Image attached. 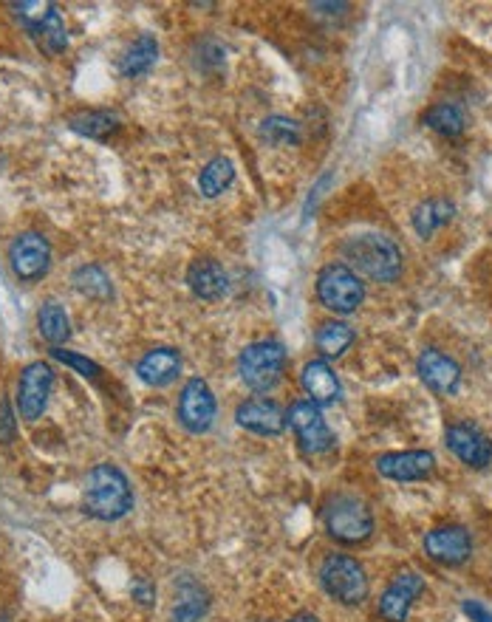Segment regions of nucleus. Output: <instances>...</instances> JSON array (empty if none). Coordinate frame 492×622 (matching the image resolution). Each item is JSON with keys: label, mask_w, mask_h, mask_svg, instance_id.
I'll return each instance as SVG.
<instances>
[{"label": "nucleus", "mask_w": 492, "mask_h": 622, "mask_svg": "<svg viewBox=\"0 0 492 622\" xmlns=\"http://www.w3.org/2000/svg\"><path fill=\"white\" fill-rule=\"evenodd\" d=\"M436 467L430 450H405V453H385L377 459V473L391 481H419L427 478Z\"/></svg>", "instance_id": "obj_17"}, {"label": "nucleus", "mask_w": 492, "mask_h": 622, "mask_svg": "<svg viewBox=\"0 0 492 622\" xmlns=\"http://www.w3.org/2000/svg\"><path fill=\"white\" fill-rule=\"evenodd\" d=\"M238 425L258 436H280L286 430V410L272 399H246L235 410Z\"/></svg>", "instance_id": "obj_15"}, {"label": "nucleus", "mask_w": 492, "mask_h": 622, "mask_svg": "<svg viewBox=\"0 0 492 622\" xmlns=\"http://www.w3.org/2000/svg\"><path fill=\"white\" fill-rule=\"evenodd\" d=\"M314 343L320 348L323 357H343L345 351L354 343V328L343 323V320H328L317 328Z\"/></svg>", "instance_id": "obj_24"}, {"label": "nucleus", "mask_w": 492, "mask_h": 622, "mask_svg": "<svg viewBox=\"0 0 492 622\" xmlns=\"http://www.w3.org/2000/svg\"><path fill=\"white\" fill-rule=\"evenodd\" d=\"M37 331L40 337L51 343L54 348H60V343H66L68 334H71V317L60 303H46L43 309L37 311Z\"/></svg>", "instance_id": "obj_23"}, {"label": "nucleus", "mask_w": 492, "mask_h": 622, "mask_svg": "<svg viewBox=\"0 0 492 622\" xmlns=\"http://www.w3.org/2000/svg\"><path fill=\"white\" fill-rule=\"evenodd\" d=\"M286 425L295 430L297 442L309 456H323L328 450H334V444H337L320 408L309 399H300L286 410Z\"/></svg>", "instance_id": "obj_8"}, {"label": "nucleus", "mask_w": 492, "mask_h": 622, "mask_svg": "<svg viewBox=\"0 0 492 622\" xmlns=\"http://www.w3.org/2000/svg\"><path fill=\"white\" fill-rule=\"evenodd\" d=\"M464 614H467L473 622H492L490 611L481 606V603H476V600H467V603H464Z\"/></svg>", "instance_id": "obj_32"}, {"label": "nucleus", "mask_w": 492, "mask_h": 622, "mask_svg": "<svg viewBox=\"0 0 492 622\" xmlns=\"http://www.w3.org/2000/svg\"><path fill=\"white\" fill-rule=\"evenodd\" d=\"M9 269L23 283H37L51 269V244L40 232H20L9 244Z\"/></svg>", "instance_id": "obj_9"}, {"label": "nucleus", "mask_w": 492, "mask_h": 622, "mask_svg": "<svg viewBox=\"0 0 492 622\" xmlns=\"http://www.w3.org/2000/svg\"><path fill=\"white\" fill-rule=\"evenodd\" d=\"M187 286L201 300H218L230 292V275L213 258H196L187 269Z\"/></svg>", "instance_id": "obj_18"}, {"label": "nucleus", "mask_w": 492, "mask_h": 622, "mask_svg": "<svg viewBox=\"0 0 492 622\" xmlns=\"http://www.w3.org/2000/svg\"><path fill=\"white\" fill-rule=\"evenodd\" d=\"M156 60H159V43H156L150 34H142L131 49L122 54V60H119V74L128 77V80L142 77V74H148L150 68L156 66Z\"/></svg>", "instance_id": "obj_22"}, {"label": "nucleus", "mask_w": 492, "mask_h": 622, "mask_svg": "<svg viewBox=\"0 0 492 622\" xmlns=\"http://www.w3.org/2000/svg\"><path fill=\"white\" fill-rule=\"evenodd\" d=\"M139 379L150 388H167L170 382H176L181 374V354L176 348H150L148 354L136 365Z\"/></svg>", "instance_id": "obj_19"}, {"label": "nucleus", "mask_w": 492, "mask_h": 622, "mask_svg": "<svg viewBox=\"0 0 492 622\" xmlns=\"http://www.w3.org/2000/svg\"><path fill=\"white\" fill-rule=\"evenodd\" d=\"M453 215H456L453 201H447V198H427L413 210V230L419 232V238L427 241V238H433L436 232L442 230L444 224H450Z\"/></svg>", "instance_id": "obj_21"}, {"label": "nucleus", "mask_w": 492, "mask_h": 622, "mask_svg": "<svg viewBox=\"0 0 492 622\" xmlns=\"http://www.w3.org/2000/svg\"><path fill=\"white\" fill-rule=\"evenodd\" d=\"M425 125L430 131L442 133V136H459V133L464 131V125H467V116H464V111H461L459 105H453V102H439V105L427 108Z\"/></svg>", "instance_id": "obj_27"}, {"label": "nucleus", "mask_w": 492, "mask_h": 622, "mask_svg": "<svg viewBox=\"0 0 492 622\" xmlns=\"http://www.w3.org/2000/svg\"><path fill=\"white\" fill-rule=\"evenodd\" d=\"M320 586L331 600L343 606H362L368 600V577L360 560L348 555H328L320 566Z\"/></svg>", "instance_id": "obj_5"}, {"label": "nucleus", "mask_w": 492, "mask_h": 622, "mask_svg": "<svg viewBox=\"0 0 492 622\" xmlns=\"http://www.w3.org/2000/svg\"><path fill=\"white\" fill-rule=\"evenodd\" d=\"M425 552L442 566H461L473 555V538L464 526H439L425 535Z\"/></svg>", "instance_id": "obj_12"}, {"label": "nucleus", "mask_w": 492, "mask_h": 622, "mask_svg": "<svg viewBox=\"0 0 492 622\" xmlns=\"http://www.w3.org/2000/svg\"><path fill=\"white\" fill-rule=\"evenodd\" d=\"M0 425L6 427V439H12V425H15V419H12L9 402H3V416H0Z\"/></svg>", "instance_id": "obj_34"}, {"label": "nucleus", "mask_w": 492, "mask_h": 622, "mask_svg": "<svg viewBox=\"0 0 492 622\" xmlns=\"http://www.w3.org/2000/svg\"><path fill=\"white\" fill-rule=\"evenodd\" d=\"M207 611V600L198 586H187L181 591L176 606H173V622H201Z\"/></svg>", "instance_id": "obj_30"}, {"label": "nucleus", "mask_w": 492, "mask_h": 622, "mask_svg": "<svg viewBox=\"0 0 492 622\" xmlns=\"http://www.w3.org/2000/svg\"><path fill=\"white\" fill-rule=\"evenodd\" d=\"M317 297L334 314H351L360 309L365 286L360 275L345 263H328L317 275Z\"/></svg>", "instance_id": "obj_6"}, {"label": "nucleus", "mask_w": 492, "mask_h": 622, "mask_svg": "<svg viewBox=\"0 0 492 622\" xmlns=\"http://www.w3.org/2000/svg\"><path fill=\"white\" fill-rule=\"evenodd\" d=\"M286 371V348L278 340H261V343L246 345L238 357V374L244 379L246 388L258 393H269L278 388Z\"/></svg>", "instance_id": "obj_3"}, {"label": "nucleus", "mask_w": 492, "mask_h": 622, "mask_svg": "<svg viewBox=\"0 0 492 622\" xmlns=\"http://www.w3.org/2000/svg\"><path fill=\"white\" fill-rule=\"evenodd\" d=\"M422 591H425V577L419 572L396 574L394 583L379 597V617L385 622H405Z\"/></svg>", "instance_id": "obj_14"}, {"label": "nucleus", "mask_w": 492, "mask_h": 622, "mask_svg": "<svg viewBox=\"0 0 492 622\" xmlns=\"http://www.w3.org/2000/svg\"><path fill=\"white\" fill-rule=\"evenodd\" d=\"M303 391L309 396V402H314L317 408L320 405H334L340 399V379L331 371V365L326 360H312L303 365Z\"/></svg>", "instance_id": "obj_20"}, {"label": "nucleus", "mask_w": 492, "mask_h": 622, "mask_svg": "<svg viewBox=\"0 0 492 622\" xmlns=\"http://www.w3.org/2000/svg\"><path fill=\"white\" fill-rule=\"evenodd\" d=\"M343 252L354 266V272L377 280V283H394L405 269V258H402L399 246L388 235H379V232H362V235L348 238Z\"/></svg>", "instance_id": "obj_2"}, {"label": "nucleus", "mask_w": 492, "mask_h": 622, "mask_svg": "<svg viewBox=\"0 0 492 622\" xmlns=\"http://www.w3.org/2000/svg\"><path fill=\"white\" fill-rule=\"evenodd\" d=\"M416 371L430 391L436 393H456L461 385V368L459 362L450 360L447 354L436 351V348H427L419 354L416 362Z\"/></svg>", "instance_id": "obj_16"}, {"label": "nucleus", "mask_w": 492, "mask_h": 622, "mask_svg": "<svg viewBox=\"0 0 492 622\" xmlns=\"http://www.w3.org/2000/svg\"><path fill=\"white\" fill-rule=\"evenodd\" d=\"M263 142H269V145H278V148H292L300 142V125H297L295 119H289V116H269V119H263L261 128Z\"/></svg>", "instance_id": "obj_29"}, {"label": "nucleus", "mask_w": 492, "mask_h": 622, "mask_svg": "<svg viewBox=\"0 0 492 622\" xmlns=\"http://www.w3.org/2000/svg\"><path fill=\"white\" fill-rule=\"evenodd\" d=\"M82 509L97 521H119L133 509L128 475L116 464H97L82 487Z\"/></svg>", "instance_id": "obj_1"}, {"label": "nucleus", "mask_w": 492, "mask_h": 622, "mask_svg": "<svg viewBox=\"0 0 492 622\" xmlns=\"http://www.w3.org/2000/svg\"><path fill=\"white\" fill-rule=\"evenodd\" d=\"M323 526L340 543H362L374 532V515L365 501L354 495H334L323 507Z\"/></svg>", "instance_id": "obj_4"}, {"label": "nucleus", "mask_w": 492, "mask_h": 622, "mask_svg": "<svg viewBox=\"0 0 492 622\" xmlns=\"http://www.w3.org/2000/svg\"><path fill=\"white\" fill-rule=\"evenodd\" d=\"M215 396L210 391V385L204 382L201 377H193L187 379V385L181 388V396H179V405H176V413H179V422L190 433H207L215 422Z\"/></svg>", "instance_id": "obj_11"}, {"label": "nucleus", "mask_w": 492, "mask_h": 622, "mask_svg": "<svg viewBox=\"0 0 492 622\" xmlns=\"http://www.w3.org/2000/svg\"><path fill=\"white\" fill-rule=\"evenodd\" d=\"M119 128V119L111 111H82L71 116V131L88 139H108Z\"/></svg>", "instance_id": "obj_28"}, {"label": "nucleus", "mask_w": 492, "mask_h": 622, "mask_svg": "<svg viewBox=\"0 0 492 622\" xmlns=\"http://www.w3.org/2000/svg\"><path fill=\"white\" fill-rule=\"evenodd\" d=\"M51 388H54V368L49 362H29L17 379V413L26 422L40 419L49 408Z\"/></svg>", "instance_id": "obj_10"}, {"label": "nucleus", "mask_w": 492, "mask_h": 622, "mask_svg": "<svg viewBox=\"0 0 492 622\" xmlns=\"http://www.w3.org/2000/svg\"><path fill=\"white\" fill-rule=\"evenodd\" d=\"M71 283H74V289H77L82 297H91V300H108V297L114 295L111 278L105 275V269L97 266V263H85V266H80V269L71 275Z\"/></svg>", "instance_id": "obj_26"}, {"label": "nucleus", "mask_w": 492, "mask_h": 622, "mask_svg": "<svg viewBox=\"0 0 492 622\" xmlns=\"http://www.w3.org/2000/svg\"><path fill=\"white\" fill-rule=\"evenodd\" d=\"M235 181V164L224 156H215L210 162L204 164L201 176H198V190L204 198H215L221 196L227 187Z\"/></svg>", "instance_id": "obj_25"}, {"label": "nucleus", "mask_w": 492, "mask_h": 622, "mask_svg": "<svg viewBox=\"0 0 492 622\" xmlns=\"http://www.w3.org/2000/svg\"><path fill=\"white\" fill-rule=\"evenodd\" d=\"M17 20L26 26V32L37 40V46L46 54H60L68 46L66 20L51 3H12Z\"/></svg>", "instance_id": "obj_7"}, {"label": "nucleus", "mask_w": 492, "mask_h": 622, "mask_svg": "<svg viewBox=\"0 0 492 622\" xmlns=\"http://www.w3.org/2000/svg\"><path fill=\"white\" fill-rule=\"evenodd\" d=\"M51 357L57 362H63V365H68V368H74L85 379H99V374H102V368H99L97 362L82 357V354H74V351H66V348H54Z\"/></svg>", "instance_id": "obj_31"}, {"label": "nucleus", "mask_w": 492, "mask_h": 622, "mask_svg": "<svg viewBox=\"0 0 492 622\" xmlns=\"http://www.w3.org/2000/svg\"><path fill=\"white\" fill-rule=\"evenodd\" d=\"M289 622H320L314 614H297V617H292Z\"/></svg>", "instance_id": "obj_35"}, {"label": "nucleus", "mask_w": 492, "mask_h": 622, "mask_svg": "<svg viewBox=\"0 0 492 622\" xmlns=\"http://www.w3.org/2000/svg\"><path fill=\"white\" fill-rule=\"evenodd\" d=\"M447 447L459 456L467 467H476L484 470L492 461V442L490 436L476 427L473 422H456V425L447 427Z\"/></svg>", "instance_id": "obj_13"}, {"label": "nucleus", "mask_w": 492, "mask_h": 622, "mask_svg": "<svg viewBox=\"0 0 492 622\" xmlns=\"http://www.w3.org/2000/svg\"><path fill=\"white\" fill-rule=\"evenodd\" d=\"M131 591H133V597H136L142 606H148L150 600H153V589H150L145 580H136V583L131 586Z\"/></svg>", "instance_id": "obj_33"}]
</instances>
